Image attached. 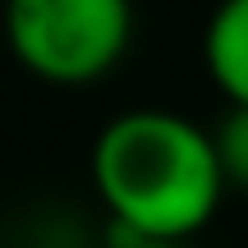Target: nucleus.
<instances>
[{"instance_id":"obj_2","label":"nucleus","mask_w":248,"mask_h":248,"mask_svg":"<svg viewBox=\"0 0 248 248\" xmlns=\"http://www.w3.org/2000/svg\"><path fill=\"white\" fill-rule=\"evenodd\" d=\"M129 0H5V42L46 83H92L129 46Z\"/></svg>"},{"instance_id":"obj_1","label":"nucleus","mask_w":248,"mask_h":248,"mask_svg":"<svg viewBox=\"0 0 248 248\" xmlns=\"http://www.w3.org/2000/svg\"><path fill=\"white\" fill-rule=\"evenodd\" d=\"M92 179L120 230L175 244L202 230L221 202L212 133L170 110H124L97 133Z\"/></svg>"},{"instance_id":"obj_4","label":"nucleus","mask_w":248,"mask_h":248,"mask_svg":"<svg viewBox=\"0 0 248 248\" xmlns=\"http://www.w3.org/2000/svg\"><path fill=\"white\" fill-rule=\"evenodd\" d=\"M212 152H216V166H221V179L248 193V106L225 110V120L212 133Z\"/></svg>"},{"instance_id":"obj_3","label":"nucleus","mask_w":248,"mask_h":248,"mask_svg":"<svg viewBox=\"0 0 248 248\" xmlns=\"http://www.w3.org/2000/svg\"><path fill=\"white\" fill-rule=\"evenodd\" d=\"M202 55L230 106H248V0H221L207 23Z\"/></svg>"}]
</instances>
